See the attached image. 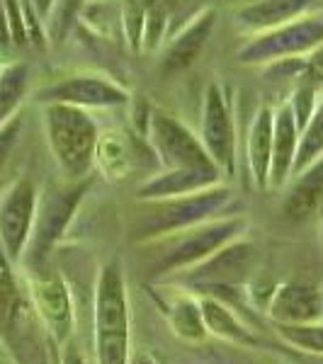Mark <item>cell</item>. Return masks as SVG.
Masks as SVG:
<instances>
[{"label":"cell","mask_w":323,"mask_h":364,"mask_svg":"<svg viewBox=\"0 0 323 364\" xmlns=\"http://www.w3.org/2000/svg\"><path fill=\"white\" fill-rule=\"evenodd\" d=\"M92 340L97 364H129L132 357V309L120 262H107L97 274Z\"/></svg>","instance_id":"cell-1"},{"label":"cell","mask_w":323,"mask_h":364,"mask_svg":"<svg viewBox=\"0 0 323 364\" xmlns=\"http://www.w3.org/2000/svg\"><path fill=\"white\" fill-rule=\"evenodd\" d=\"M46 134L58 166L68 178H83L95 156V124L78 107L51 102L46 109Z\"/></svg>","instance_id":"cell-2"},{"label":"cell","mask_w":323,"mask_h":364,"mask_svg":"<svg viewBox=\"0 0 323 364\" xmlns=\"http://www.w3.org/2000/svg\"><path fill=\"white\" fill-rule=\"evenodd\" d=\"M231 202V192L228 190H202L192 192V195L183 197H170L168 204H158V207L146 214L144 219L137 224V240H151L161 238L166 233L185 231L202 221H207L209 216L219 214L226 204Z\"/></svg>","instance_id":"cell-3"},{"label":"cell","mask_w":323,"mask_h":364,"mask_svg":"<svg viewBox=\"0 0 323 364\" xmlns=\"http://www.w3.org/2000/svg\"><path fill=\"white\" fill-rule=\"evenodd\" d=\"M85 187V182H80L75 187H66V190H54L44 197L42 207H37L32 236H29V243L25 248V262L32 272H42L44 269L54 245L63 236V231H66Z\"/></svg>","instance_id":"cell-4"},{"label":"cell","mask_w":323,"mask_h":364,"mask_svg":"<svg viewBox=\"0 0 323 364\" xmlns=\"http://www.w3.org/2000/svg\"><path fill=\"white\" fill-rule=\"evenodd\" d=\"M243 228L245 224L240 219H226L199 228H185L183 236L175 240L166 252H161V257L154 262V274L163 277V274L183 272V269L199 265V262L207 260L209 255H214L219 248L236 240V236Z\"/></svg>","instance_id":"cell-5"},{"label":"cell","mask_w":323,"mask_h":364,"mask_svg":"<svg viewBox=\"0 0 323 364\" xmlns=\"http://www.w3.org/2000/svg\"><path fill=\"white\" fill-rule=\"evenodd\" d=\"M37 216V190L29 180H17L0 197V248L8 260H22Z\"/></svg>","instance_id":"cell-6"},{"label":"cell","mask_w":323,"mask_h":364,"mask_svg":"<svg viewBox=\"0 0 323 364\" xmlns=\"http://www.w3.org/2000/svg\"><path fill=\"white\" fill-rule=\"evenodd\" d=\"M255 267V248L250 243H228L214 255L190 267L185 274V284L202 291L211 287H240L250 277Z\"/></svg>","instance_id":"cell-7"},{"label":"cell","mask_w":323,"mask_h":364,"mask_svg":"<svg viewBox=\"0 0 323 364\" xmlns=\"http://www.w3.org/2000/svg\"><path fill=\"white\" fill-rule=\"evenodd\" d=\"M29 299L54 345L61 348L66 340L73 338V304L61 279L46 274V269L34 272V279L29 284Z\"/></svg>","instance_id":"cell-8"},{"label":"cell","mask_w":323,"mask_h":364,"mask_svg":"<svg viewBox=\"0 0 323 364\" xmlns=\"http://www.w3.org/2000/svg\"><path fill=\"white\" fill-rule=\"evenodd\" d=\"M151 129H154V144L161 154L163 163L173 170L187 168V170H216V163L207 156L202 144L180 127L173 117H166L161 112L154 114L151 119Z\"/></svg>","instance_id":"cell-9"},{"label":"cell","mask_w":323,"mask_h":364,"mask_svg":"<svg viewBox=\"0 0 323 364\" xmlns=\"http://www.w3.org/2000/svg\"><path fill=\"white\" fill-rule=\"evenodd\" d=\"M268 316L275 326H307L323 321V291L314 284L290 282L280 287L268 304Z\"/></svg>","instance_id":"cell-10"},{"label":"cell","mask_w":323,"mask_h":364,"mask_svg":"<svg viewBox=\"0 0 323 364\" xmlns=\"http://www.w3.org/2000/svg\"><path fill=\"white\" fill-rule=\"evenodd\" d=\"M197 299L209 336L219 338L221 343H228L233 348H263V345H268V340H263L248 323L240 321V316L236 314V309L231 304L214 296H197Z\"/></svg>","instance_id":"cell-11"},{"label":"cell","mask_w":323,"mask_h":364,"mask_svg":"<svg viewBox=\"0 0 323 364\" xmlns=\"http://www.w3.org/2000/svg\"><path fill=\"white\" fill-rule=\"evenodd\" d=\"M204 144L211 156V161L219 168H226L228 173L233 170V129L228 107L221 97V90L216 85L209 87L207 102H204Z\"/></svg>","instance_id":"cell-12"},{"label":"cell","mask_w":323,"mask_h":364,"mask_svg":"<svg viewBox=\"0 0 323 364\" xmlns=\"http://www.w3.org/2000/svg\"><path fill=\"white\" fill-rule=\"evenodd\" d=\"M39 100L46 102H63V105H92V107H105V105H122L127 102V92L105 83L90 75H78V78L63 80L49 90L39 92Z\"/></svg>","instance_id":"cell-13"},{"label":"cell","mask_w":323,"mask_h":364,"mask_svg":"<svg viewBox=\"0 0 323 364\" xmlns=\"http://www.w3.org/2000/svg\"><path fill=\"white\" fill-rule=\"evenodd\" d=\"M323 42V22H304V25L287 27L277 34L258 39L248 49L240 51L243 61H265L270 56H285L292 51H302Z\"/></svg>","instance_id":"cell-14"},{"label":"cell","mask_w":323,"mask_h":364,"mask_svg":"<svg viewBox=\"0 0 323 364\" xmlns=\"http://www.w3.org/2000/svg\"><path fill=\"white\" fill-rule=\"evenodd\" d=\"M219 178V170H170V173L161 175V178L146 182L139 190L141 199H170V197H183L192 195V192L209 190Z\"/></svg>","instance_id":"cell-15"},{"label":"cell","mask_w":323,"mask_h":364,"mask_svg":"<svg viewBox=\"0 0 323 364\" xmlns=\"http://www.w3.org/2000/svg\"><path fill=\"white\" fill-rule=\"evenodd\" d=\"M323 199V156L316 158L314 163L299 173V180L290 190L285 204H282V214L292 221H304L319 209Z\"/></svg>","instance_id":"cell-16"},{"label":"cell","mask_w":323,"mask_h":364,"mask_svg":"<svg viewBox=\"0 0 323 364\" xmlns=\"http://www.w3.org/2000/svg\"><path fill=\"white\" fill-rule=\"evenodd\" d=\"M297 154V124H295V109L282 107L275 122V136H272V158H270V182L280 187L287 175L292 173Z\"/></svg>","instance_id":"cell-17"},{"label":"cell","mask_w":323,"mask_h":364,"mask_svg":"<svg viewBox=\"0 0 323 364\" xmlns=\"http://www.w3.org/2000/svg\"><path fill=\"white\" fill-rule=\"evenodd\" d=\"M166 318L173 328V333L185 343L199 345L207 340V326H204V316L199 309L197 296H175L166 306Z\"/></svg>","instance_id":"cell-18"},{"label":"cell","mask_w":323,"mask_h":364,"mask_svg":"<svg viewBox=\"0 0 323 364\" xmlns=\"http://www.w3.org/2000/svg\"><path fill=\"white\" fill-rule=\"evenodd\" d=\"M211 27H214V13H207L204 17H199L195 25L170 46V51L166 54V61H163V70H166V73H173V70L190 66V63L195 61V56L199 54V49H202L204 39L209 37Z\"/></svg>","instance_id":"cell-19"},{"label":"cell","mask_w":323,"mask_h":364,"mask_svg":"<svg viewBox=\"0 0 323 364\" xmlns=\"http://www.w3.org/2000/svg\"><path fill=\"white\" fill-rule=\"evenodd\" d=\"M248 154L255 185L265 187L270 180V158H272V114H270V109H263L258 114L255 127L250 132Z\"/></svg>","instance_id":"cell-20"},{"label":"cell","mask_w":323,"mask_h":364,"mask_svg":"<svg viewBox=\"0 0 323 364\" xmlns=\"http://www.w3.org/2000/svg\"><path fill=\"white\" fill-rule=\"evenodd\" d=\"M307 3L309 0H265V3H258L253 8L243 10L240 17L253 27H270L277 25V22L292 20L307 8Z\"/></svg>","instance_id":"cell-21"},{"label":"cell","mask_w":323,"mask_h":364,"mask_svg":"<svg viewBox=\"0 0 323 364\" xmlns=\"http://www.w3.org/2000/svg\"><path fill=\"white\" fill-rule=\"evenodd\" d=\"M27 75L29 68L25 63H13V66H8L0 73V127L8 122V117L13 114V109L25 95Z\"/></svg>","instance_id":"cell-22"},{"label":"cell","mask_w":323,"mask_h":364,"mask_svg":"<svg viewBox=\"0 0 323 364\" xmlns=\"http://www.w3.org/2000/svg\"><path fill=\"white\" fill-rule=\"evenodd\" d=\"M321 154H323V105L319 107V112L314 114L309 129L304 132V139L295 154L292 175H299L302 170H307L316 158H321Z\"/></svg>","instance_id":"cell-23"},{"label":"cell","mask_w":323,"mask_h":364,"mask_svg":"<svg viewBox=\"0 0 323 364\" xmlns=\"http://www.w3.org/2000/svg\"><path fill=\"white\" fill-rule=\"evenodd\" d=\"M277 333L292 348L309 355H323V321L307 326H277Z\"/></svg>","instance_id":"cell-24"},{"label":"cell","mask_w":323,"mask_h":364,"mask_svg":"<svg viewBox=\"0 0 323 364\" xmlns=\"http://www.w3.org/2000/svg\"><path fill=\"white\" fill-rule=\"evenodd\" d=\"M5 5V15H8V27H10V37H13L15 46L27 44V27L22 20V10L17 0H3Z\"/></svg>","instance_id":"cell-25"},{"label":"cell","mask_w":323,"mask_h":364,"mask_svg":"<svg viewBox=\"0 0 323 364\" xmlns=\"http://www.w3.org/2000/svg\"><path fill=\"white\" fill-rule=\"evenodd\" d=\"M20 127H22V119L15 117L13 122H8L5 127H0V173H3L5 163H8L10 154H13L15 144H17V136H20Z\"/></svg>","instance_id":"cell-26"},{"label":"cell","mask_w":323,"mask_h":364,"mask_svg":"<svg viewBox=\"0 0 323 364\" xmlns=\"http://www.w3.org/2000/svg\"><path fill=\"white\" fill-rule=\"evenodd\" d=\"M78 5H80V0H61V5H58V13H56V20L51 22V32H54L56 42H61V39L66 37V32L70 27V20H73Z\"/></svg>","instance_id":"cell-27"},{"label":"cell","mask_w":323,"mask_h":364,"mask_svg":"<svg viewBox=\"0 0 323 364\" xmlns=\"http://www.w3.org/2000/svg\"><path fill=\"white\" fill-rule=\"evenodd\" d=\"M58 364H88L83 352H80L78 345L73 343V338L66 340L61 345V352H58Z\"/></svg>","instance_id":"cell-28"},{"label":"cell","mask_w":323,"mask_h":364,"mask_svg":"<svg viewBox=\"0 0 323 364\" xmlns=\"http://www.w3.org/2000/svg\"><path fill=\"white\" fill-rule=\"evenodd\" d=\"M13 46V37H10V27H8V15H5V5L0 0V54Z\"/></svg>","instance_id":"cell-29"},{"label":"cell","mask_w":323,"mask_h":364,"mask_svg":"<svg viewBox=\"0 0 323 364\" xmlns=\"http://www.w3.org/2000/svg\"><path fill=\"white\" fill-rule=\"evenodd\" d=\"M309 70L316 75V78H323V46L319 51H316L314 56H311V61H309Z\"/></svg>","instance_id":"cell-30"},{"label":"cell","mask_w":323,"mask_h":364,"mask_svg":"<svg viewBox=\"0 0 323 364\" xmlns=\"http://www.w3.org/2000/svg\"><path fill=\"white\" fill-rule=\"evenodd\" d=\"M129 364H158V362L154 355H149V352H132Z\"/></svg>","instance_id":"cell-31"},{"label":"cell","mask_w":323,"mask_h":364,"mask_svg":"<svg viewBox=\"0 0 323 364\" xmlns=\"http://www.w3.org/2000/svg\"><path fill=\"white\" fill-rule=\"evenodd\" d=\"M32 3H34V8H37V13L42 17H46V15H49L51 3H54V0H32Z\"/></svg>","instance_id":"cell-32"},{"label":"cell","mask_w":323,"mask_h":364,"mask_svg":"<svg viewBox=\"0 0 323 364\" xmlns=\"http://www.w3.org/2000/svg\"><path fill=\"white\" fill-rule=\"evenodd\" d=\"M0 364H17V360L10 355V350L3 343H0Z\"/></svg>","instance_id":"cell-33"}]
</instances>
